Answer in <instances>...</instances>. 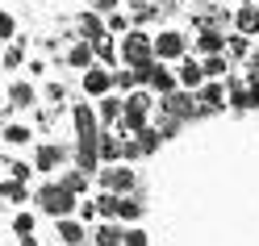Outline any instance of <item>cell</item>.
<instances>
[{
  "label": "cell",
  "mask_w": 259,
  "mask_h": 246,
  "mask_svg": "<svg viewBox=\"0 0 259 246\" xmlns=\"http://www.w3.org/2000/svg\"><path fill=\"white\" fill-rule=\"evenodd\" d=\"M34 205H38V213H46V217H71V213L79 209V196L67 188V184H59V179H46V184L34 192Z\"/></svg>",
  "instance_id": "1"
},
{
  "label": "cell",
  "mask_w": 259,
  "mask_h": 246,
  "mask_svg": "<svg viewBox=\"0 0 259 246\" xmlns=\"http://www.w3.org/2000/svg\"><path fill=\"white\" fill-rule=\"evenodd\" d=\"M155 101L159 96L151 92V88H134L121 101V125L117 129H125V134H138L142 125H151V109H155Z\"/></svg>",
  "instance_id": "2"
},
{
  "label": "cell",
  "mask_w": 259,
  "mask_h": 246,
  "mask_svg": "<svg viewBox=\"0 0 259 246\" xmlns=\"http://www.w3.org/2000/svg\"><path fill=\"white\" fill-rule=\"evenodd\" d=\"M96 184H101V192L125 196V192H138V171L130 167L125 159H121V163H105V167L96 171Z\"/></svg>",
  "instance_id": "3"
},
{
  "label": "cell",
  "mask_w": 259,
  "mask_h": 246,
  "mask_svg": "<svg viewBox=\"0 0 259 246\" xmlns=\"http://www.w3.org/2000/svg\"><path fill=\"white\" fill-rule=\"evenodd\" d=\"M159 113H171V117H180V121H192V117H205V109L197 101V92H188V88H176L167 96H159L155 101Z\"/></svg>",
  "instance_id": "4"
},
{
  "label": "cell",
  "mask_w": 259,
  "mask_h": 246,
  "mask_svg": "<svg viewBox=\"0 0 259 246\" xmlns=\"http://www.w3.org/2000/svg\"><path fill=\"white\" fill-rule=\"evenodd\" d=\"M117 55H121V63H142V59H151V55H155V34H147L142 25H134L130 34H121Z\"/></svg>",
  "instance_id": "5"
},
{
  "label": "cell",
  "mask_w": 259,
  "mask_h": 246,
  "mask_svg": "<svg viewBox=\"0 0 259 246\" xmlns=\"http://www.w3.org/2000/svg\"><path fill=\"white\" fill-rule=\"evenodd\" d=\"M188 55V38H184V29H159L155 34V59L159 63H180Z\"/></svg>",
  "instance_id": "6"
},
{
  "label": "cell",
  "mask_w": 259,
  "mask_h": 246,
  "mask_svg": "<svg viewBox=\"0 0 259 246\" xmlns=\"http://www.w3.org/2000/svg\"><path fill=\"white\" fill-rule=\"evenodd\" d=\"M67 159H71L67 146H59V142H42L38 151H34V167L51 175V171H59V167H67Z\"/></svg>",
  "instance_id": "7"
},
{
  "label": "cell",
  "mask_w": 259,
  "mask_h": 246,
  "mask_svg": "<svg viewBox=\"0 0 259 246\" xmlns=\"http://www.w3.org/2000/svg\"><path fill=\"white\" fill-rule=\"evenodd\" d=\"M55 234H59V242H63V246H84V242H92V229H88V221H79L75 213H71V217H59Z\"/></svg>",
  "instance_id": "8"
},
{
  "label": "cell",
  "mask_w": 259,
  "mask_h": 246,
  "mask_svg": "<svg viewBox=\"0 0 259 246\" xmlns=\"http://www.w3.org/2000/svg\"><path fill=\"white\" fill-rule=\"evenodd\" d=\"M226 105H230L234 113H251V84H247V75H230L226 79Z\"/></svg>",
  "instance_id": "9"
},
{
  "label": "cell",
  "mask_w": 259,
  "mask_h": 246,
  "mask_svg": "<svg viewBox=\"0 0 259 246\" xmlns=\"http://www.w3.org/2000/svg\"><path fill=\"white\" fill-rule=\"evenodd\" d=\"M79 75H84V96H92V101H101V96L113 92V71L109 67H88Z\"/></svg>",
  "instance_id": "10"
},
{
  "label": "cell",
  "mask_w": 259,
  "mask_h": 246,
  "mask_svg": "<svg viewBox=\"0 0 259 246\" xmlns=\"http://www.w3.org/2000/svg\"><path fill=\"white\" fill-rule=\"evenodd\" d=\"M197 101H201V109H205V117H209V113L230 109V105H226V84H218V79H205V84L197 88Z\"/></svg>",
  "instance_id": "11"
},
{
  "label": "cell",
  "mask_w": 259,
  "mask_h": 246,
  "mask_svg": "<svg viewBox=\"0 0 259 246\" xmlns=\"http://www.w3.org/2000/svg\"><path fill=\"white\" fill-rule=\"evenodd\" d=\"M176 79H180V88H188V92H197V88L205 84V67H201V59H192V55H184L180 63H176Z\"/></svg>",
  "instance_id": "12"
},
{
  "label": "cell",
  "mask_w": 259,
  "mask_h": 246,
  "mask_svg": "<svg viewBox=\"0 0 259 246\" xmlns=\"http://www.w3.org/2000/svg\"><path fill=\"white\" fill-rule=\"evenodd\" d=\"M92 59H96V46H92L88 38H75L67 51H63V63H67V67H75V71H88Z\"/></svg>",
  "instance_id": "13"
},
{
  "label": "cell",
  "mask_w": 259,
  "mask_h": 246,
  "mask_svg": "<svg viewBox=\"0 0 259 246\" xmlns=\"http://www.w3.org/2000/svg\"><path fill=\"white\" fill-rule=\"evenodd\" d=\"M142 217H147V201H142L138 192L117 196V221H121V225H134V221H142Z\"/></svg>",
  "instance_id": "14"
},
{
  "label": "cell",
  "mask_w": 259,
  "mask_h": 246,
  "mask_svg": "<svg viewBox=\"0 0 259 246\" xmlns=\"http://www.w3.org/2000/svg\"><path fill=\"white\" fill-rule=\"evenodd\" d=\"M121 101H125L121 92H109V96H101V101H96V117H101V129L121 125Z\"/></svg>",
  "instance_id": "15"
},
{
  "label": "cell",
  "mask_w": 259,
  "mask_h": 246,
  "mask_svg": "<svg viewBox=\"0 0 259 246\" xmlns=\"http://www.w3.org/2000/svg\"><path fill=\"white\" fill-rule=\"evenodd\" d=\"M238 34H259V0H242V5L234 9V21H230Z\"/></svg>",
  "instance_id": "16"
},
{
  "label": "cell",
  "mask_w": 259,
  "mask_h": 246,
  "mask_svg": "<svg viewBox=\"0 0 259 246\" xmlns=\"http://www.w3.org/2000/svg\"><path fill=\"white\" fill-rule=\"evenodd\" d=\"M121 159H125V134H117V125L101 129V163H121Z\"/></svg>",
  "instance_id": "17"
},
{
  "label": "cell",
  "mask_w": 259,
  "mask_h": 246,
  "mask_svg": "<svg viewBox=\"0 0 259 246\" xmlns=\"http://www.w3.org/2000/svg\"><path fill=\"white\" fill-rule=\"evenodd\" d=\"M75 29H79L75 38H88V42H96V38L109 34V29H105V17H101L96 9H84V13H79V17H75Z\"/></svg>",
  "instance_id": "18"
},
{
  "label": "cell",
  "mask_w": 259,
  "mask_h": 246,
  "mask_svg": "<svg viewBox=\"0 0 259 246\" xmlns=\"http://www.w3.org/2000/svg\"><path fill=\"white\" fill-rule=\"evenodd\" d=\"M226 21H234V13H226L218 0H213L209 9H197V13H192V25H197V29H222Z\"/></svg>",
  "instance_id": "19"
},
{
  "label": "cell",
  "mask_w": 259,
  "mask_h": 246,
  "mask_svg": "<svg viewBox=\"0 0 259 246\" xmlns=\"http://www.w3.org/2000/svg\"><path fill=\"white\" fill-rule=\"evenodd\" d=\"M155 96H167V92H176L180 88V79H176V67H167V63H159L155 59V71H151V84H147Z\"/></svg>",
  "instance_id": "20"
},
{
  "label": "cell",
  "mask_w": 259,
  "mask_h": 246,
  "mask_svg": "<svg viewBox=\"0 0 259 246\" xmlns=\"http://www.w3.org/2000/svg\"><path fill=\"white\" fill-rule=\"evenodd\" d=\"M9 105L13 109H34L38 105V88L29 84V79H13L9 84Z\"/></svg>",
  "instance_id": "21"
},
{
  "label": "cell",
  "mask_w": 259,
  "mask_h": 246,
  "mask_svg": "<svg viewBox=\"0 0 259 246\" xmlns=\"http://www.w3.org/2000/svg\"><path fill=\"white\" fill-rule=\"evenodd\" d=\"M192 51H197L201 59H205V55H218V51H226V34H222V29H197Z\"/></svg>",
  "instance_id": "22"
},
{
  "label": "cell",
  "mask_w": 259,
  "mask_h": 246,
  "mask_svg": "<svg viewBox=\"0 0 259 246\" xmlns=\"http://www.w3.org/2000/svg\"><path fill=\"white\" fill-rule=\"evenodd\" d=\"M125 13H130V21H134V25L147 29L151 21H159V13H163V9L151 5V0H125Z\"/></svg>",
  "instance_id": "23"
},
{
  "label": "cell",
  "mask_w": 259,
  "mask_h": 246,
  "mask_svg": "<svg viewBox=\"0 0 259 246\" xmlns=\"http://www.w3.org/2000/svg\"><path fill=\"white\" fill-rule=\"evenodd\" d=\"M121 234H125L121 221H101L92 229V246H121Z\"/></svg>",
  "instance_id": "24"
},
{
  "label": "cell",
  "mask_w": 259,
  "mask_h": 246,
  "mask_svg": "<svg viewBox=\"0 0 259 246\" xmlns=\"http://www.w3.org/2000/svg\"><path fill=\"white\" fill-rule=\"evenodd\" d=\"M0 201H9V205H17V209H21V205L29 201V188H25V179H13V175H9L5 184H0Z\"/></svg>",
  "instance_id": "25"
},
{
  "label": "cell",
  "mask_w": 259,
  "mask_h": 246,
  "mask_svg": "<svg viewBox=\"0 0 259 246\" xmlns=\"http://www.w3.org/2000/svg\"><path fill=\"white\" fill-rule=\"evenodd\" d=\"M201 67H205V79H222L226 71L234 67V63H230V55H226V51H218V55H205Z\"/></svg>",
  "instance_id": "26"
},
{
  "label": "cell",
  "mask_w": 259,
  "mask_h": 246,
  "mask_svg": "<svg viewBox=\"0 0 259 246\" xmlns=\"http://www.w3.org/2000/svg\"><path fill=\"white\" fill-rule=\"evenodd\" d=\"M134 142H138V155H155L159 146H163V134H159L155 125H142L138 134H134Z\"/></svg>",
  "instance_id": "27"
},
{
  "label": "cell",
  "mask_w": 259,
  "mask_h": 246,
  "mask_svg": "<svg viewBox=\"0 0 259 246\" xmlns=\"http://www.w3.org/2000/svg\"><path fill=\"white\" fill-rule=\"evenodd\" d=\"M226 55H230V63H242V59L251 55V38L238 34V29H234V34H226Z\"/></svg>",
  "instance_id": "28"
},
{
  "label": "cell",
  "mask_w": 259,
  "mask_h": 246,
  "mask_svg": "<svg viewBox=\"0 0 259 246\" xmlns=\"http://www.w3.org/2000/svg\"><path fill=\"white\" fill-rule=\"evenodd\" d=\"M59 184H67L75 196H88V184H92V175L84 171V167H71V171H63V179Z\"/></svg>",
  "instance_id": "29"
},
{
  "label": "cell",
  "mask_w": 259,
  "mask_h": 246,
  "mask_svg": "<svg viewBox=\"0 0 259 246\" xmlns=\"http://www.w3.org/2000/svg\"><path fill=\"white\" fill-rule=\"evenodd\" d=\"M134 88H138V75H134V67H130V63H125V67H117V71H113V92L130 96Z\"/></svg>",
  "instance_id": "30"
},
{
  "label": "cell",
  "mask_w": 259,
  "mask_h": 246,
  "mask_svg": "<svg viewBox=\"0 0 259 246\" xmlns=\"http://www.w3.org/2000/svg\"><path fill=\"white\" fill-rule=\"evenodd\" d=\"M0 138H5L9 146H25L29 138H34V125H21V121H13V125H5V134H0Z\"/></svg>",
  "instance_id": "31"
},
{
  "label": "cell",
  "mask_w": 259,
  "mask_h": 246,
  "mask_svg": "<svg viewBox=\"0 0 259 246\" xmlns=\"http://www.w3.org/2000/svg\"><path fill=\"white\" fill-rule=\"evenodd\" d=\"M105 29H109V34H130V29H134V21H130V13L113 9V13H105Z\"/></svg>",
  "instance_id": "32"
},
{
  "label": "cell",
  "mask_w": 259,
  "mask_h": 246,
  "mask_svg": "<svg viewBox=\"0 0 259 246\" xmlns=\"http://www.w3.org/2000/svg\"><path fill=\"white\" fill-rule=\"evenodd\" d=\"M96 213H101V221H117V192L96 196Z\"/></svg>",
  "instance_id": "33"
},
{
  "label": "cell",
  "mask_w": 259,
  "mask_h": 246,
  "mask_svg": "<svg viewBox=\"0 0 259 246\" xmlns=\"http://www.w3.org/2000/svg\"><path fill=\"white\" fill-rule=\"evenodd\" d=\"M155 129L163 134V142L167 138H180V129H184V121L180 117H171V113H159V121H155Z\"/></svg>",
  "instance_id": "34"
},
{
  "label": "cell",
  "mask_w": 259,
  "mask_h": 246,
  "mask_svg": "<svg viewBox=\"0 0 259 246\" xmlns=\"http://www.w3.org/2000/svg\"><path fill=\"white\" fill-rule=\"evenodd\" d=\"M34 225H38V217H34V213H25V209H17V213H13V234H17V238L34 234Z\"/></svg>",
  "instance_id": "35"
},
{
  "label": "cell",
  "mask_w": 259,
  "mask_h": 246,
  "mask_svg": "<svg viewBox=\"0 0 259 246\" xmlns=\"http://www.w3.org/2000/svg\"><path fill=\"white\" fill-rule=\"evenodd\" d=\"M5 67H9V71L25 67V42H21V38H17V42H9V51H5Z\"/></svg>",
  "instance_id": "36"
},
{
  "label": "cell",
  "mask_w": 259,
  "mask_h": 246,
  "mask_svg": "<svg viewBox=\"0 0 259 246\" xmlns=\"http://www.w3.org/2000/svg\"><path fill=\"white\" fill-rule=\"evenodd\" d=\"M121 246H151V234H147V229H138V225H125Z\"/></svg>",
  "instance_id": "37"
},
{
  "label": "cell",
  "mask_w": 259,
  "mask_h": 246,
  "mask_svg": "<svg viewBox=\"0 0 259 246\" xmlns=\"http://www.w3.org/2000/svg\"><path fill=\"white\" fill-rule=\"evenodd\" d=\"M17 38V17L9 9H0V42H13Z\"/></svg>",
  "instance_id": "38"
},
{
  "label": "cell",
  "mask_w": 259,
  "mask_h": 246,
  "mask_svg": "<svg viewBox=\"0 0 259 246\" xmlns=\"http://www.w3.org/2000/svg\"><path fill=\"white\" fill-rule=\"evenodd\" d=\"M42 101L51 105V109H59L63 101H67V88H63V84H46V92H42Z\"/></svg>",
  "instance_id": "39"
},
{
  "label": "cell",
  "mask_w": 259,
  "mask_h": 246,
  "mask_svg": "<svg viewBox=\"0 0 259 246\" xmlns=\"http://www.w3.org/2000/svg\"><path fill=\"white\" fill-rule=\"evenodd\" d=\"M92 46H96V59H105V63H117V51H113V38H109V34H105V38H96Z\"/></svg>",
  "instance_id": "40"
},
{
  "label": "cell",
  "mask_w": 259,
  "mask_h": 246,
  "mask_svg": "<svg viewBox=\"0 0 259 246\" xmlns=\"http://www.w3.org/2000/svg\"><path fill=\"white\" fill-rule=\"evenodd\" d=\"M75 217H79V221H92V217H101V213H96V196H79V209H75Z\"/></svg>",
  "instance_id": "41"
},
{
  "label": "cell",
  "mask_w": 259,
  "mask_h": 246,
  "mask_svg": "<svg viewBox=\"0 0 259 246\" xmlns=\"http://www.w3.org/2000/svg\"><path fill=\"white\" fill-rule=\"evenodd\" d=\"M34 171H38L34 163H21V159H13V163H9V175H13V179H29Z\"/></svg>",
  "instance_id": "42"
},
{
  "label": "cell",
  "mask_w": 259,
  "mask_h": 246,
  "mask_svg": "<svg viewBox=\"0 0 259 246\" xmlns=\"http://www.w3.org/2000/svg\"><path fill=\"white\" fill-rule=\"evenodd\" d=\"M238 67H242V75H247V79H259V51H251Z\"/></svg>",
  "instance_id": "43"
},
{
  "label": "cell",
  "mask_w": 259,
  "mask_h": 246,
  "mask_svg": "<svg viewBox=\"0 0 259 246\" xmlns=\"http://www.w3.org/2000/svg\"><path fill=\"white\" fill-rule=\"evenodd\" d=\"M121 5H125V0H92L96 13H113V9H121Z\"/></svg>",
  "instance_id": "44"
},
{
  "label": "cell",
  "mask_w": 259,
  "mask_h": 246,
  "mask_svg": "<svg viewBox=\"0 0 259 246\" xmlns=\"http://www.w3.org/2000/svg\"><path fill=\"white\" fill-rule=\"evenodd\" d=\"M251 84V109H259V79H247Z\"/></svg>",
  "instance_id": "45"
},
{
  "label": "cell",
  "mask_w": 259,
  "mask_h": 246,
  "mask_svg": "<svg viewBox=\"0 0 259 246\" xmlns=\"http://www.w3.org/2000/svg\"><path fill=\"white\" fill-rule=\"evenodd\" d=\"M167 5H171V9H180V5H188V0H167Z\"/></svg>",
  "instance_id": "46"
}]
</instances>
